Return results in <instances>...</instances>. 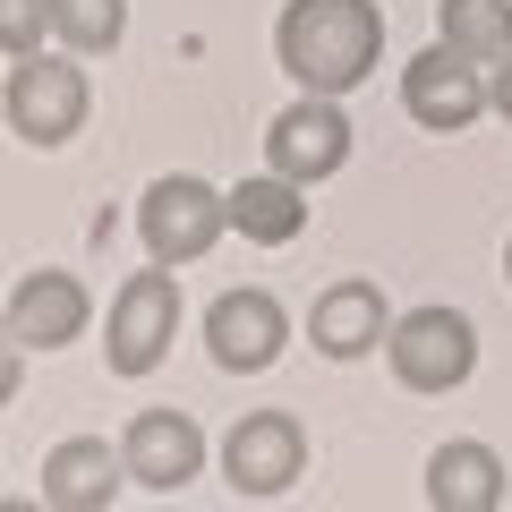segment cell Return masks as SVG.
I'll list each match as a JSON object with an SVG mask.
<instances>
[{
  "mask_svg": "<svg viewBox=\"0 0 512 512\" xmlns=\"http://www.w3.org/2000/svg\"><path fill=\"white\" fill-rule=\"evenodd\" d=\"M274 52L299 94H350L367 86L384 52V9L376 0H291L274 26Z\"/></svg>",
  "mask_w": 512,
  "mask_h": 512,
  "instance_id": "6da1fadb",
  "label": "cell"
},
{
  "mask_svg": "<svg viewBox=\"0 0 512 512\" xmlns=\"http://www.w3.org/2000/svg\"><path fill=\"white\" fill-rule=\"evenodd\" d=\"M86 103H94V86H86V69H77V52L60 43V52H26V60H9V86H0V111H9V128H18L26 146H69L77 128H86Z\"/></svg>",
  "mask_w": 512,
  "mask_h": 512,
  "instance_id": "7a4b0ae2",
  "label": "cell"
},
{
  "mask_svg": "<svg viewBox=\"0 0 512 512\" xmlns=\"http://www.w3.org/2000/svg\"><path fill=\"white\" fill-rule=\"evenodd\" d=\"M222 231H231V197L205 188V180H188V171H163V180L137 197V248H146L154 265H197Z\"/></svg>",
  "mask_w": 512,
  "mask_h": 512,
  "instance_id": "3957f363",
  "label": "cell"
},
{
  "mask_svg": "<svg viewBox=\"0 0 512 512\" xmlns=\"http://www.w3.org/2000/svg\"><path fill=\"white\" fill-rule=\"evenodd\" d=\"M171 333H180V282H171V265L146 256V274H128L120 291H111V316H103L111 376H146V367H163Z\"/></svg>",
  "mask_w": 512,
  "mask_h": 512,
  "instance_id": "277c9868",
  "label": "cell"
},
{
  "mask_svg": "<svg viewBox=\"0 0 512 512\" xmlns=\"http://www.w3.org/2000/svg\"><path fill=\"white\" fill-rule=\"evenodd\" d=\"M384 359H393L402 393H453L478 367V325L461 308H410L402 325L384 333Z\"/></svg>",
  "mask_w": 512,
  "mask_h": 512,
  "instance_id": "5b68a950",
  "label": "cell"
},
{
  "mask_svg": "<svg viewBox=\"0 0 512 512\" xmlns=\"http://www.w3.org/2000/svg\"><path fill=\"white\" fill-rule=\"evenodd\" d=\"M222 478H231V495H248V504L291 495L299 478H308V436H299V419H282V410H248V419L222 436Z\"/></svg>",
  "mask_w": 512,
  "mask_h": 512,
  "instance_id": "8992f818",
  "label": "cell"
},
{
  "mask_svg": "<svg viewBox=\"0 0 512 512\" xmlns=\"http://www.w3.org/2000/svg\"><path fill=\"white\" fill-rule=\"evenodd\" d=\"M282 342H291V316H282L274 291H256V282H239V291H222L214 308H205V359H214L222 376L274 367Z\"/></svg>",
  "mask_w": 512,
  "mask_h": 512,
  "instance_id": "52a82bcc",
  "label": "cell"
},
{
  "mask_svg": "<svg viewBox=\"0 0 512 512\" xmlns=\"http://www.w3.org/2000/svg\"><path fill=\"white\" fill-rule=\"evenodd\" d=\"M265 154H274V171H282V180H299V188L333 180V171L350 163L342 94H299L291 111H274V128H265Z\"/></svg>",
  "mask_w": 512,
  "mask_h": 512,
  "instance_id": "ba28073f",
  "label": "cell"
},
{
  "mask_svg": "<svg viewBox=\"0 0 512 512\" xmlns=\"http://www.w3.org/2000/svg\"><path fill=\"white\" fill-rule=\"evenodd\" d=\"M402 111H410L419 128H436V137H461V128L487 111V77H478V60L453 52V43L410 52V69H402Z\"/></svg>",
  "mask_w": 512,
  "mask_h": 512,
  "instance_id": "9c48e42d",
  "label": "cell"
},
{
  "mask_svg": "<svg viewBox=\"0 0 512 512\" xmlns=\"http://www.w3.org/2000/svg\"><path fill=\"white\" fill-rule=\"evenodd\" d=\"M120 461H128V487L180 495L188 478H205V427L188 410H137L120 436Z\"/></svg>",
  "mask_w": 512,
  "mask_h": 512,
  "instance_id": "30bf717a",
  "label": "cell"
},
{
  "mask_svg": "<svg viewBox=\"0 0 512 512\" xmlns=\"http://www.w3.org/2000/svg\"><path fill=\"white\" fill-rule=\"evenodd\" d=\"M9 333H18L26 350H69L77 333H86V316H94V299H86V282L69 274V265H35V274L9 291Z\"/></svg>",
  "mask_w": 512,
  "mask_h": 512,
  "instance_id": "8fae6325",
  "label": "cell"
},
{
  "mask_svg": "<svg viewBox=\"0 0 512 512\" xmlns=\"http://www.w3.org/2000/svg\"><path fill=\"white\" fill-rule=\"evenodd\" d=\"M120 495H128L120 444H103V436L52 444V461H43V504L52 512H103V504H120Z\"/></svg>",
  "mask_w": 512,
  "mask_h": 512,
  "instance_id": "7c38bea8",
  "label": "cell"
},
{
  "mask_svg": "<svg viewBox=\"0 0 512 512\" xmlns=\"http://www.w3.org/2000/svg\"><path fill=\"white\" fill-rule=\"evenodd\" d=\"M384 333H393V308H384L376 282H333V291H316V308H308V342L325 350L333 367L384 350Z\"/></svg>",
  "mask_w": 512,
  "mask_h": 512,
  "instance_id": "4fadbf2b",
  "label": "cell"
},
{
  "mask_svg": "<svg viewBox=\"0 0 512 512\" xmlns=\"http://www.w3.org/2000/svg\"><path fill=\"white\" fill-rule=\"evenodd\" d=\"M427 504L436 512H495L504 504V461H495V444L478 436H453L427 453Z\"/></svg>",
  "mask_w": 512,
  "mask_h": 512,
  "instance_id": "5bb4252c",
  "label": "cell"
},
{
  "mask_svg": "<svg viewBox=\"0 0 512 512\" xmlns=\"http://www.w3.org/2000/svg\"><path fill=\"white\" fill-rule=\"evenodd\" d=\"M231 231L256 239V248H282V239L308 231V197H299V180H282V171H256V180L231 188Z\"/></svg>",
  "mask_w": 512,
  "mask_h": 512,
  "instance_id": "9a60e30c",
  "label": "cell"
},
{
  "mask_svg": "<svg viewBox=\"0 0 512 512\" xmlns=\"http://www.w3.org/2000/svg\"><path fill=\"white\" fill-rule=\"evenodd\" d=\"M436 43L470 52L478 69L512 52V0H436Z\"/></svg>",
  "mask_w": 512,
  "mask_h": 512,
  "instance_id": "2e32d148",
  "label": "cell"
},
{
  "mask_svg": "<svg viewBox=\"0 0 512 512\" xmlns=\"http://www.w3.org/2000/svg\"><path fill=\"white\" fill-rule=\"evenodd\" d=\"M128 26V0H52V43H69L77 60L111 52Z\"/></svg>",
  "mask_w": 512,
  "mask_h": 512,
  "instance_id": "e0dca14e",
  "label": "cell"
},
{
  "mask_svg": "<svg viewBox=\"0 0 512 512\" xmlns=\"http://www.w3.org/2000/svg\"><path fill=\"white\" fill-rule=\"evenodd\" d=\"M52 43V0H0V52L26 60Z\"/></svg>",
  "mask_w": 512,
  "mask_h": 512,
  "instance_id": "ac0fdd59",
  "label": "cell"
},
{
  "mask_svg": "<svg viewBox=\"0 0 512 512\" xmlns=\"http://www.w3.org/2000/svg\"><path fill=\"white\" fill-rule=\"evenodd\" d=\"M18 384H26V342L9 333V316H0V410L18 402Z\"/></svg>",
  "mask_w": 512,
  "mask_h": 512,
  "instance_id": "d6986e66",
  "label": "cell"
},
{
  "mask_svg": "<svg viewBox=\"0 0 512 512\" xmlns=\"http://www.w3.org/2000/svg\"><path fill=\"white\" fill-rule=\"evenodd\" d=\"M487 111H504V120H512V52L487 60Z\"/></svg>",
  "mask_w": 512,
  "mask_h": 512,
  "instance_id": "ffe728a7",
  "label": "cell"
},
{
  "mask_svg": "<svg viewBox=\"0 0 512 512\" xmlns=\"http://www.w3.org/2000/svg\"><path fill=\"white\" fill-rule=\"evenodd\" d=\"M504 282H512V239H504Z\"/></svg>",
  "mask_w": 512,
  "mask_h": 512,
  "instance_id": "44dd1931",
  "label": "cell"
}]
</instances>
